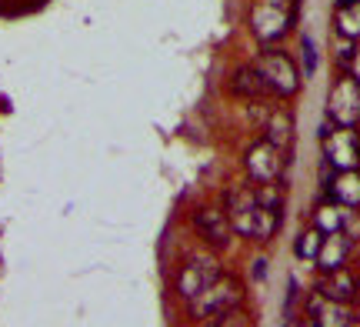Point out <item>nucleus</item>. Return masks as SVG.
I'll list each match as a JSON object with an SVG mask.
<instances>
[{"mask_svg": "<svg viewBox=\"0 0 360 327\" xmlns=\"http://www.w3.org/2000/svg\"><path fill=\"white\" fill-rule=\"evenodd\" d=\"M227 217H231L233 234L250 237V241H270L281 227V210H270L257 200V191L237 187L227 194Z\"/></svg>", "mask_w": 360, "mask_h": 327, "instance_id": "f257e3e1", "label": "nucleus"}, {"mask_svg": "<svg viewBox=\"0 0 360 327\" xmlns=\"http://www.w3.org/2000/svg\"><path fill=\"white\" fill-rule=\"evenodd\" d=\"M191 314L197 321H224V314H233L240 304H244V284L237 277H224L220 274L210 288H204L200 294H193L191 301Z\"/></svg>", "mask_w": 360, "mask_h": 327, "instance_id": "f03ea898", "label": "nucleus"}, {"mask_svg": "<svg viewBox=\"0 0 360 327\" xmlns=\"http://www.w3.org/2000/svg\"><path fill=\"white\" fill-rule=\"evenodd\" d=\"M327 197H330V200H337L340 207L357 210L360 207V170L357 167L337 170L334 177L327 181Z\"/></svg>", "mask_w": 360, "mask_h": 327, "instance_id": "9b49d317", "label": "nucleus"}, {"mask_svg": "<svg viewBox=\"0 0 360 327\" xmlns=\"http://www.w3.org/2000/svg\"><path fill=\"white\" fill-rule=\"evenodd\" d=\"M323 244V231L321 227H310V231H304V234L297 237V257L300 261H317V250H321Z\"/></svg>", "mask_w": 360, "mask_h": 327, "instance_id": "a211bd4d", "label": "nucleus"}, {"mask_svg": "<svg viewBox=\"0 0 360 327\" xmlns=\"http://www.w3.org/2000/svg\"><path fill=\"white\" fill-rule=\"evenodd\" d=\"M347 207H340L337 200H323L321 207H317V214H314V227H321L323 234H334V231H344V224H347Z\"/></svg>", "mask_w": 360, "mask_h": 327, "instance_id": "dca6fc26", "label": "nucleus"}, {"mask_svg": "<svg viewBox=\"0 0 360 327\" xmlns=\"http://www.w3.org/2000/svg\"><path fill=\"white\" fill-rule=\"evenodd\" d=\"M254 67L264 74V80L270 84V91L277 94V97H294V94L300 91V74H297V64L283 51H264Z\"/></svg>", "mask_w": 360, "mask_h": 327, "instance_id": "20e7f679", "label": "nucleus"}, {"mask_svg": "<svg viewBox=\"0 0 360 327\" xmlns=\"http://www.w3.org/2000/svg\"><path fill=\"white\" fill-rule=\"evenodd\" d=\"M307 314H310V324H321V327H347V324H354V314L347 311V304L330 301V297H323L321 290L307 301Z\"/></svg>", "mask_w": 360, "mask_h": 327, "instance_id": "9d476101", "label": "nucleus"}, {"mask_svg": "<svg viewBox=\"0 0 360 327\" xmlns=\"http://www.w3.org/2000/svg\"><path fill=\"white\" fill-rule=\"evenodd\" d=\"M300 47H304V70H307V74H314V70H317V44H314L310 37H304V44H300Z\"/></svg>", "mask_w": 360, "mask_h": 327, "instance_id": "aec40b11", "label": "nucleus"}, {"mask_svg": "<svg viewBox=\"0 0 360 327\" xmlns=\"http://www.w3.org/2000/svg\"><path fill=\"white\" fill-rule=\"evenodd\" d=\"M317 290H321L323 297H330V301H340V304H350L357 301V277L350 274L347 267H337V271H327L323 274V281L317 284Z\"/></svg>", "mask_w": 360, "mask_h": 327, "instance_id": "f8f14e48", "label": "nucleus"}, {"mask_svg": "<svg viewBox=\"0 0 360 327\" xmlns=\"http://www.w3.org/2000/svg\"><path fill=\"white\" fill-rule=\"evenodd\" d=\"M294 20V0H260L250 13V27L260 44H277L290 30Z\"/></svg>", "mask_w": 360, "mask_h": 327, "instance_id": "7ed1b4c3", "label": "nucleus"}, {"mask_svg": "<svg viewBox=\"0 0 360 327\" xmlns=\"http://www.w3.org/2000/svg\"><path fill=\"white\" fill-rule=\"evenodd\" d=\"M354 51H357V44H354L350 37H340V34H337V44H334V60H337L340 67H344V70H347L350 60H354Z\"/></svg>", "mask_w": 360, "mask_h": 327, "instance_id": "6ab92c4d", "label": "nucleus"}, {"mask_svg": "<svg viewBox=\"0 0 360 327\" xmlns=\"http://www.w3.org/2000/svg\"><path fill=\"white\" fill-rule=\"evenodd\" d=\"M327 117L334 127H357L360 124V84L350 74L337 80L327 97Z\"/></svg>", "mask_w": 360, "mask_h": 327, "instance_id": "39448f33", "label": "nucleus"}, {"mask_svg": "<svg viewBox=\"0 0 360 327\" xmlns=\"http://www.w3.org/2000/svg\"><path fill=\"white\" fill-rule=\"evenodd\" d=\"M347 70H350V77H354V80H357V84H360V47H357V51H354V60H350V67H347Z\"/></svg>", "mask_w": 360, "mask_h": 327, "instance_id": "412c9836", "label": "nucleus"}, {"mask_svg": "<svg viewBox=\"0 0 360 327\" xmlns=\"http://www.w3.org/2000/svg\"><path fill=\"white\" fill-rule=\"evenodd\" d=\"M281 170H283L281 147L270 144L267 137L247 150V174L254 177V184H277L281 181Z\"/></svg>", "mask_w": 360, "mask_h": 327, "instance_id": "0eeeda50", "label": "nucleus"}, {"mask_svg": "<svg viewBox=\"0 0 360 327\" xmlns=\"http://www.w3.org/2000/svg\"><path fill=\"white\" fill-rule=\"evenodd\" d=\"M193 227L200 231V237L204 241H210L214 248H224V244H231V217H227V210L220 207H200L193 210Z\"/></svg>", "mask_w": 360, "mask_h": 327, "instance_id": "1a4fd4ad", "label": "nucleus"}, {"mask_svg": "<svg viewBox=\"0 0 360 327\" xmlns=\"http://www.w3.org/2000/svg\"><path fill=\"white\" fill-rule=\"evenodd\" d=\"M231 91L237 94V97H247V101H260V97L274 94L257 67H240V70L233 74V80H231Z\"/></svg>", "mask_w": 360, "mask_h": 327, "instance_id": "4468645a", "label": "nucleus"}, {"mask_svg": "<svg viewBox=\"0 0 360 327\" xmlns=\"http://www.w3.org/2000/svg\"><path fill=\"white\" fill-rule=\"evenodd\" d=\"M267 141L270 144H277L281 150L294 144V117H290V114H274V117H270Z\"/></svg>", "mask_w": 360, "mask_h": 327, "instance_id": "f3484780", "label": "nucleus"}, {"mask_svg": "<svg viewBox=\"0 0 360 327\" xmlns=\"http://www.w3.org/2000/svg\"><path fill=\"white\" fill-rule=\"evenodd\" d=\"M350 254V237L344 231H334V234H323V244L317 250V264H321V271H337V267H344Z\"/></svg>", "mask_w": 360, "mask_h": 327, "instance_id": "ddd939ff", "label": "nucleus"}, {"mask_svg": "<svg viewBox=\"0 0 360 327\" xmlns=\"http://www.w3.org/2000/svg\"><path fill=\"white\" fill-rule=\"evenodd\" d=\"M323 160L334 170H350L360 164V137L354 127H323Z\"/></svg>", "mask_w": 360, "mask_h": 327, "instance_id": "423d86ee", "label": "nucleus"}, {"mask_svg": "<svg viewBox=\"0 0 360 327\" xmlns=\"http://www.w3.org/2000/svg\"><path fill=\"white\" fill-rule=\"evenodd\" d=\"M220 274H224V271H220V264L214 261V257H193V261H187V267H184L177 277V294L184 301H191L193 294H200L204 288H210Z\"/></svg>", "mask_w": 360, "mask_h": 327, "instance_id": "6e6552de", "label": "nucleus"}, {"mask_svg": "<svg viewBox=\"0 0 360 327\" xmlns=\"http://www.w3.org/2000/svg\"><path fill=\"white\" fill-rule=\"evenodd\" d=\"M334 34L357 40L360 37V0H337L334 7Z\"/></svg>", "mask_w": 360, "mask_h": 327, "instance_id": "2eb2a0df", "label": "nucleus"}]
</instances>
